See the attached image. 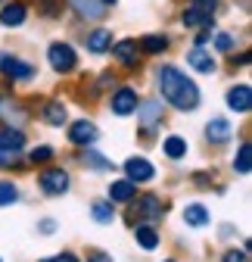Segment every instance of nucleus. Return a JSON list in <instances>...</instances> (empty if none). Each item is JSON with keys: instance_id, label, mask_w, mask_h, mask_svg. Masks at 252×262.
Segmentation results:
<instances>
[{"instance_id": "obj_1", "label": "nucleus", "mask_w": 252, "mask_h": 262, "mask_svg": "<svg viewBox=\"0 0 252 262\" xmlns=\"http://www.w3.org/2000/svg\"><path fill=\"white\" fill-rule=\"evenodd\" d=\"M156 81H159V94L165 100L181 110V113H190L199 106V88L193 78H187L178 66H162L159 72H156Z\"/></svg>"}, {"instance_id": "obj_2", "label": "nucleus", "mask_w": 252, "mask_h": 262, "mask_svg": "<svg viewBox=\"0 0 252 262\" xmlns=\"http://www.w3.org/2000/svg\"><path fill=\"white\" fill-rule=\"evenodd\" d=\"M47 62L53 66V72L69 75L75 66H78V53H75V47H72V44L56 41V44H50V47H47Z\"/></svg>"}, {"instance_id": "obj_3", "label": "nucleus", "mask_w": 252, "mask_h": 262, "mask_svg": "<svg viewBox=\"0 0 252 262\" xmlns=\"http://www.w3.org/2000/svg\"><path fill=\"white\" fill-rule=\"evenodd\" d=\"M131 212L140 219V222H159L165 215V203H162V196H156V193H143L137 196V200H131Z\"/></svg>"}, {"instance_id": "obj_4", "label": "nucleus", "mask_w": 252, "mask_h": 262, "mask_svg": "<svg viewBox=\"0 0 252 262\" xmlns=\"http://www.w3.org/2000/svg\"><path fill=\"white\" fill-rule=\"evenodd\" d=\"M0 72H4L7 78H13V81H28V78H35V66L19 59V56L0 53Z\"/></svg>"}, {"instance_id": "obj_5", "label": "nucleus", "mask_w": 252, "mask_h": 262, "mask_svg": "<svg viewBox=\"0 0 252 262\" xmlns=\"http://www.w3.org/2000/svg\"><path fill=\"white\" fill-rule=\"evenodd\" d=\"M38 187H41L47 196L66 193V190H69V172H62V169H47V172L38 175Z\"/></svg>"}, {"instance_id": "obj_6", "label": "nucleus", "mask_w": 252, "mask_h": 262, "mask_svg": "<svg viewBox=\"0 0 252 262\" xmlns=\"http://www.w3.org/2000/svg\"><path fill=\"white\" fill-rule=\"evenodd\" d=\"M97 138H100L97 125L87 122V119H78V122L69 125V141H72L75 147H93V144H97Z\"/></svg>"}, {"instance_id": "obj_7", "label": "nucleus", "mask_w": 252, "mask_h": 262, "mask_svg": "<svg viewBox=\"0 0 252 262\" xmlns=\"http://www.w3.org/2000/svg\"><path fill=\"white\" fill-rule=\"evenodd\" d=\"M109 50H112V56L118 59V66H124V69H134L137 59H140L137 41H131V38H121V41H118V44H112Z\"/></svg>"}, {"instance_id": "obj_8", "label": "nucleus", "mask_w": 252, "mask_h": 262, "mask_svg": "<svg viewBox=\"0 0 252 262\" xmlns=\"http://www.w3.org/2000/svg\"><path fill=\"white\" fill-rule=\"evenodd\" d=\"M124 175H128V181H134V184H143V181H153L156 169L149 166V159H143V156H131L128 162H124Z\"/></svg>"}, {"instance_id": "obj_9", "label": "nucleus", "mask_w": 252, "mask_h": 262, "mask_svg": "<svg viewBox=\"0 0 252 262\" xmlns=\"http://www.w3.org/2000/svg\"><path fill=\"white\" fill-rule=\"evenodd\" d=\"M137 91L134 88H118L115 94H112V113L115 116H131V113H137Z\"/></svg>"}, {"instance_id": "obj_10", "label": "nucleus", "mask_w": 252, "mask_h": 262, "mask_svg": "<svg viewBox=\"0 0 252 262\" xmlns=\"http://www.w3.org/2000/svg\"><path fill=\"white\" fill-rule=\"evenodd\" d=\"M181 22H184L187 28H212V25H215V13H209V10H203V7H196V4H187Z\"/></svg>"}, {"instance_id": "obj_11", "label": "nucleus", "mask_w": 252, "mask_h": 262, "mask_svg": "<svg viewBox=\"0 0 252 262\" xmlns=\"http://www.w3.org/2000/svg\"><path fill=\"white\" fill-rule=\"evenodd\" d=\"M228 106H231L234 113L246 116L249 106H252V88H249V84H234V88L228 91Z\"/></svg>"}, {"instance_id": "obj_12", "label": "nucleus", "mask_w": 252, "mask_h": 262, "mask_svg": "<svg viewBox=\"0 0 252 262\" xmlns=\"http://www.w3.org/2000/svg\"><path fill=\"white\" fill-rule=\"evenodd\" d=\"M137 116H140V125H143V131H153L156 125L162 122V103L159 100H143V103H137Z\"/></svg>"}, {"instance_id": "obj_13", "label": "nucleus", "mask_w": 252, "mask_h": 262, "mask_svg": "<svg viewBox=\"0 0 252 262\" xmlns=\"http://www.w3.org/2000/svg\"><path fill=\"white\" fill-rule=\"evenodd\" d=\"M69 7H72V13H78L81 19H103L106 16V7L100 4V0H69Z\"/></svg>"}, {"instance_id": "obj_14", "label": "nucleus", "mask_w": 252, "mask_h": 262, "mask_svg": "<svg viewBox=\"0 0 252 262\" xmlns=\"http://www.w3.org/2000/svg\"><path fill=\"white\" fill-rule=\"evenodd\" d=\"M134 193H137V184L134 181H128V178L112 181L109 184V203H131Z\"/></svg>"}, {"instance_id": "obj_15", "label": "nucleus", "mask_w": 252, "mask_h": 262, "mask_svg": "<svg viewBox=\"0 0 252 262\" xmlns=\"http://www.w3.org/2000/svg\"><path fill=\"white\" fill-rule=\"evenodd\" d=\"M25 19H28V7L19 4V0H16V4H7L4 13H0V25H7V28H19Z\"/></svg>"}, {"instance_id": "obj_16", "label": "nucleus", "mask_w": 252, "mask_h": 262, "mask_svg": "<svg viewBox=\"0 0 252 262\" xmlns=\"http://www.w3.org/2000/svg\"><path fill=\"white\" fill-rule=\"evenodd\" d=\"M187 62H190L196 72H203V75H212V72H215V59H212V53H206L203 47H193L190 53H187Z\"/></svg>"}, {"instance_id": "obj_17", "label": "nucleus", "mask_w": 252, "mask_h": 262, "mask_svg": "<svg viewBox=\"0 0 252 262\" xmlns=\"http://www.w3.org/2000/svg\"><path fill=\"white\" fill-rule=\"evenodd\" d=\"M0 147L19 153V150L25 147V135H22L19 128H13V125H4V128H0Z\"/></svg>"}, {"instance_id": "obj_18", "label": "nucleus", "mask_w": 252, "mask_h": 262, "mask_svg": "<svg viewBox=\"0 0 252 262\" xmlns=\"http://www.w3.org/2000/svg\"><path fill=\"white\" fill-rule=\"evenodd\" d=\"M231 135H234V131H231V122H228V119H212V122L206 125V138H209L212 144H224Z\"/></svg>"}, {"instance_id": "obj_19", "label": "nucleus", "mask_w": 252, "mask_h": 262, "mask_svg": "<svg viewBox=\"0 0 252 262\" xmlns=\"http://www.w3.org/2000/svg\"><path fill=\"white\" fill-rule=\"evenodd\" d=\"M109 47H112V31L97 28V31H90V35H87V50L90 53H106Z\"/></svg>"}, {"instance_id": "obj_20", "label": "nucleus", "mask_w": 252, "mask_h": 262, "mask_svg": "<svg viewBox=\"0 0 252 262\" xmlns=\"http://www.w3.org/2000/svg\"><path fill=\"white\" fill-rule=\"evenodd\" d=\"M134 241H137L143 250H156V247H159V234H156V228H153L149 222L134 228Z\"/></svg>"}, {"instance_id": "obj_21", "label": "nucleus", "mask_w": 252, "mask_h": 262, "mask_svg": "<svg viewBox=\"0 0 252 262\" xmlns=\"http://www.w3.org/2000/svg\"><path fill=\"white\" fill-rule=\"evenodd\" d=\"M184 222L190 225V228H203V225H209V209L199 206V203H190V206L184 209Z\"/></svg>"}, {"instance_id": "obj_22", "label": "nucleus", "mask_w": 252, "mask_h": 262, "mask_svg": "<svg viewBox=\"0 0 252 262\" xmlns=\"http://www.w3.org/2000/svg\"><path fill=\"white\" fill-rule=\"evenodd\" d=\"M171 47V41L165 38V35H146L143 41H140V50L143 53H165Z\"/></svg>"}, {"instance_id": "obj_23", "label": "nucleus", "mask_w": 252, "mask_h": 262, "mask_svg": "<svg viewBox=\"0 0 252 262\" xmlns=\"http://www.w3.org/2000/svg\"><path fill=\"white\" fill-rule=\"evenodd\" d=\"M66 119H69V113H66V106H62V103L53 100V103L44 106V122L47 125H56L59 128V125H66Z\"/></svg>"}, {"instance_id": "obj_24", "label": "nucleus", "mask_w": 252, "mask_h": 262, "mask_svg": "<svg viewBox=\"0 0 252 262\" xmlns=\"http://www.w3.org/2000/svg\"><path fill=\"white\" fill-rule=\"evenodd\" d=\"M165 156L168 159H184L187 156V141L184 138H178V135H171V138H165Z\"/></svg>"}, {"instance_id": "obj_25", "label": "nucleus", "mask_w": 252, "mask_h": 262, "mask_svg": "<svg viewBox=\"0 0 252 262\" xmlns=\"http://www.w3.org/2000/svg\"><path fill=\"white\" fill-rule=\"evenodd\" d=\"M249 159H252V147H249V141H243V144H240V153L234 156V169H237L240 175H246V172L252 169Z\"/></svg>"}, {"instance_id": "obj_26", "label": "nucleus", "mask_w": 252, "mask_h": 262, "mask_svg": "<svg viewBox=\"0 0 252 262\" xmlns=\"http://www.w3.org/2000/svg\"><path fill=\"white\" fill-rule=\"evenodd\" d=\"M90 212H93V222H100V225H109V222L115 219L112 203H93V206H90Z\"/></svg>"}, {"instance_id": "obj_27", "label": "nucleus", "mask_w": 252, "mask_h": 262, "mask_svg": "<svg viewBox=\"0 0 252 262\" xmlns=\"http://www.w3.org/2000/svg\"><path fill=\"white\" fill-rule=\"evenodd\" d=\"M19 200V190H16V184H10V181H0V206H10V203H16Z\"/></svg>"}, {"instance_id": "obj_28", "label": "nucleus", "mask_w": 252, "mask_h": 262, "mask_svg": "<svg viewBox=\"0 0 252 262\" xmlns=\"http://www.w3.org/2000/svg\"><path fill=\"white\" fill-rule=\"evenodd\" d=\"M215 47L221 53H231L234 50V35H228V31H221V35H215Z\"/></svg>"}, {"instance_id": "obj_29", "label": "nucleus", "mask_w": 252, "mask_h": 262, "mask_svg": "<svg viewBox=\"0 0 252 262\" xmlns=\"http://www.w3.org/2000/svg\"><path fill=\"white\" fill-rule=\"evenodd\" d=\"M84 162H87V166L90 169H97V172H103V169H109V162L100 156V153H84Z\"/></svg>"}, {"instance_id": "obj_30", "label": "nucleus", "mask_w": 252, "mask_h": 262, "mask_svg": "<svg viewBox=\"0 0 252 262\" xmlns=\"http://www.w3.org/2000/svg\"><path fill=\"white\" fill-rule=\"evenodd\" d=\"M28 159L35 162V166H38V162H50V159H53V150H50V147H35Z\"/></svg>"}, {"instance_id": "obj_31", "label": "nucleus", "mask_w": 252, "mask_h": 262, "mask_svg": "<svg viewBox=\"0 0 252 262\" xmlns=\"http://www.w3.org/2000/svg\"><path fill=\"white\" fill-rule=\"evenodd\" d=\"M16 156H19V153H13V150H4V147H0V169H13V166H19Z\"/></svg>"}, {"instance_id": "obj_32", "label": "nucleus", "mask_w": 252, "mask_h": 262, "mask_svg": "<svg viewBox=\"0 0 252 262\" xmlns=\"http://www.w3.org/2000/svg\"><path fill=\"white\" fill-rule=\"evenodd\" d=\"M221 262H249V253H246V250H240V253H237V250H231V253H224V259H221Z\"/></svg>"}, {"instance_id": "obj_33", "label": "nucleus", "mask_w": 252, "mask_h": 262, "mask_svg": "<svg viewBox=\"0 0 252 262\" xmlns=\"http://www.w3.org/2000/svg\"><path fill=\"white\" fill-rule=\"evenodd\" d=\"M190 4H196V7H203V10H209V13L218 10V0H190Z\"/></svg>"}, {"instance_id": "obj_34", "label": "nucleus", "mask_w": 252, "mask_h": 262, "mask_svg": "<svg viewBox=\"0 0 252 262\" xmlns=\"http://www.w3.org/2000/svg\"><path fill=\"white\" fill-rule=\"evenodd\" d=\"M44 262H78V256H75V253H59V256H53V259H44Z\"/></svg>"}, {"instance_id": "obj_35", "label": "nucleus", "mask_w": 252, "mask_h": 262, "mask_svg": "<svg viewBox=\"0 0 252 262\" xmlns=\"http://www.w3.org/2000/svg\"><path fill=\"white\" fill-rule=\"evenodd\" d=\"M87 262H112L106 253H87Z\"/></svg>"}, {"instance_id": "obj_36", "label": "nucleus", "mask_w": 252, "mask_h": 262, "mask_svg": "<svg viewBox=\"0 0 252 262\" xmlns=\"http://www.w3.org/2000/svg\"><path fill=\"white\" fill-rule=\"evenodd\" d=\"M53 228H56V225H53L50 219H47V222H41V231H47V234H50V231H53Z\"/></svg>"}, {"instance_id": "obj_37", "label": "nucleus", "mask_w": 252, "mask_h": 262, "mask_svg": "<svg viewBox=\"0 0 252 262\" xmlns=\"http://www.w3.org/2000/svg\"><path fill=\"white\" fill-rule=\"evenodd\" d=\"M100 4H103V7H112V4H115V0H100Z\"/></svg>"}, {"instance_id": "obj_38", "label": "nucleus", "mask_w": 252, "mask_h": 262, "mask_svg": "<svg viewBox=\"0 0 252 262\" xmlns=\"http://www.w3.org/2000/svg\"><path fill=\"white\" fill-rule=\"evenodd\" d=\"M168 262H174V259H168Z\"/></svg>"}, {"instance_id": "obj_39", "label": "nucleus", "mask_w": 252, "mask_h": 262, "mask_svg": "<svg viewBox=\"0 0 252 262\" xmlns=\"http://www.w3.org/2000/svg\"><path fill=\"white\" fill-rule=\"evenodd\" d=\"M0 4H4V0H0Z\"/></svg>"}]
</instances>
